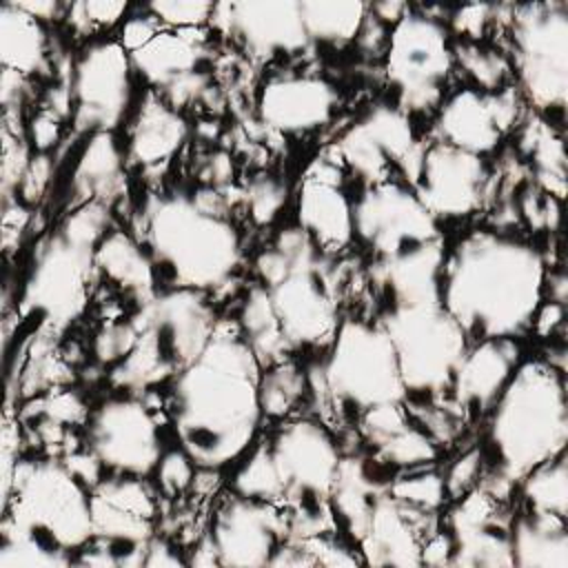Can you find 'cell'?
Listing matches in <instances>:
<instances>
[{
    "label": "cell",
    "mask_w": 568,
    "mask_h": 568,
    "mask_svg": "<svg viewBox=\"0 0 568 568\" xmlns=\"http://www.w3.org/2000/svg\"><path fill=\"white\" fill-rule=\"evenodd\" d=\"M260 377L255 353L229 322H217L206 348L173 377V428L195 466L220 468L248 450L262 419Z\"/></svg>",
    "instance_id": "obj_1"
},
{
    "label": "cell",
    "mask_w": 568,
    "mask_h": 568,
    "mask_svg": "<svg viewBox=\"0 0 568 568\" xmlns=\"http://www.w3.org/2000/svg\"><path fill=\"white\" fill-rule=\"evenodd\" d=\"M546 280L532 244L504 231H473L444 257L442 304L473 339L515 337L532 326Z\"/></svg>",
    "instance_id": "obj_2"
},
{
    "label": "cell",
    "mask_w": 568,
    "mask_h": 568,
    "mask_svg": "<svg viewBox=\"0 0 568 568\" xmlns=\"http://www.w3.org/2000/svg\"><path fill=\"white\" fill-rule=\"evenodd\" d=\"M566 442L564 371L539 359L524 362L490 406L486 448L493 475L479 481L506 499L532 468L561 455Z\"/></svg>",
    "instance_id": "obj_3"
},
{
    "label": "cell",
    "mask_w": 568,
    "mask_h": 568,
    "mask_svg": "<svg viewBox=\"0 0 568 568\" xmlns=\"http://www.w3.org/2000/svg\"><path fill=\"white\" fill-rule=\"evenodd\" d=\"M142 220L155 275L173 288L204 293L226 284L240 266L237 229L226 215L206 211L193 195H153L144 204Z\"/></svg>",
    "instance_id": "obj_4"
},
{
    "label": "cell",
    "mask_w": 568,
    "mask_h": 568,
    "mask_svg": "<svg viewBox=\"0 0 568 568\" xmlns=\"http://www.w3.org/2000/svg\"><path fill=\"white\" fill-rule=\"evenodd\" d=\"M2 508V532L22 537L64 564L93 539L91 490L60 459L18 462Z\"/></svg>",
    "instance_id": "obj_5"
},
{
    "label": "cell",
    "mask_w": 568,
    "mask_h": 568,
    "mask_svg": "<svg viewBox=\"0 0 568 568\" xmlns=\"http://www.w3.org/2000/svg\"><path fill=\"white\" fill-rule=\"evenodd\" d=\"M133 322L138 342L111 371L113 386L129 393L175 377L206 348L217 324L206 295L193 288H169L153 295L140 306Z\"/></svg>",
    "instance_id": "obj_6"
},
{
    "label": "cell",
    "mask_w": 568,
    "mask_h": 568,
    "mask_svg": "<svg viewBox=\"0 0 568 568\" xmlns=\"http://www.w3.org/2000/svg\"><path fill=\"white\" fill-rule=\"evenodd\" d=\"M328 346L320 373L335 413L359 417L368 408L406 399L393 342L379 322L346 317Z\"/></svg>",
    "instance_id": "obj_7"
},
{
    "label": "cell",
    "mask_w": 568,
    "mask_h": 568,
    "mask_svg": "<svg viewBox=\"0 0 568 568\" xmlns=\"http://www.w3.org/2000/svg\"><path fill=\"white\" fill-rule=\"evenodd\" d=\"M273 246L288 257L286 273L266 286L291 348L328 346L337 331V282L328 255L302 231H280Z\"/></svg>",
    "instance_id": "obj_8"
},
{
    "label": "cell",
    "mask_w": 568,
    "mask_h": 568,
    "mask_svg": "<svg viewBox=\"0 0 568 568\" xmlns=\"http://www.w3.org/2000/svg\"><path fill=\"white\" fill-rule=\"evenodd\" d=\"M379 324L393 342L406 397L408 393L415 399L446 397L470 344L444 304L388 306Z\"/></svg>",
    "instance_id": "obj_9"
},
{
    "label": "cell",
    "mask_w": 568,
    "mask_h": 568,
    "mask_svg": "<svg viewBox=\"0 0 568 568\" xmlns=\"http://www.w3.org/2000/svg\"><path fill=\"white\" fill-rule=\"evenodd\" d=\"M95 248L98 246L67 235L62 229L47 235L38 244L24 280L20 315L36 322V328L49 335L75 322L89 302Z\"/></svg>",
    "instance_id": "obj_10"
},
{
    "label": "cell",
    "mask_w": 568,
    "mask_h": 568,
    "mask_svg": "<svg viewBox=\"0 0 568 568\" xmlns=\"http://www.w3.org/2000/svg\"><path fill=\"white\" fill-rule=\"evenodd\" d=\"M455 55L448 31L439 18L408 9L388 31L384 51L386 80L395 93V106L430 111L444 102Z\"/></svg>",
    "instance_id": "obj_11"
},
{
    "label": "cell",
    "mask_w": 568,
    "mask_h": 568,
    "mask_svg": "<svg viewBox=\"0 0 568 568\" xmlns=\"http://www.w3.org/2000/svg\"><path fill=\"white\" fill-rule=\"evenodd\" d=\"M519 93L535 109L564 111L568 95V9L561 2L515 4L508 22Z\"/></svg>",
    "instance_id": "obj_12"
},
{
    "label": "cell",
    "mask_w": 568,
    "mask_h": 568,
    "mask_svg": "<svg viewBox=\"0 0 568 568\" xmlns=\"http://www.w3.org/2000/svg\"><path fill=\"white\" fill-rule=\"evenodd\" d=\"M335 149L342 164L366 186L395 180L393 173L413 186L426 144L417 142L408 113L393 104H375L339 135Z\"/></svg>",
    "instance_id": "obj_13"
},
{
    "label": "cell",
    "mask_w": 568,
    "mask_h": 568,
    "mask_svg": "<svg viewBox=\"0 0 568 568\" xmlns=\"http://www.w3.org/2000/svg\"><path fill=\"white\" fill-rule=\"evenodd\" d=\"M266 442L282 479L284 504L293 510L328 508L342 459L333 435L320 422L291 419Z\"/></svg>",
    "instance_id": "obj_14"
},
{
    "label": "cell",
    "mask_w": 568,
    "mask_h": 568,
    "mask_svg": "<svg viewBox=\"0 0 568 568\" xmlns=\"http://www.w3.org/2000/svg\"><path fill=\"white\" fill-rule=\"evenodd\" d=\"M353 235L375 257L399 255L442 237L437 220L413 186L402 180L371 184L357 195L353 202Z\"/></svg>",
    "instance_id": "obj_15"
},
{
    "label": "cell",
    "mask_w": 568,
    "mask_h": 568,
    "mask_svg": "<svg viewBox=\"0 0 568 568\" xmlns=\"http://www.w3.org/2000/svg\"><path fill=\"white\" fill-rule=\"evenodd\" d=\"M155 497L135 475H113L91 488L93 544L113 566H144L153 539Z\"/></svg>",
    "instance_id": "obj_16"
},
{
    "label": "cell",
    "mask_w": 568,
    "mask_h": 568,
    "mask_svg": "<svg viewBox=\"0 0 568 568\" xmlns=\"http://www.w3.org/2000/svg\"><path fill=\"white\" fill-rule=\"evenodd\" d=\"M131 55L120 40L89 42L71 69L75 133L113 131L131 104Z\"/></svg>",
    "instance_id": "obj_17"
},
{
    "label": "cell",
    "mask_w": 568,
    "mask_h": 568,
    "mask_svg": "<svg viewBox=\"0 0 568 568\" xmlns=\"http://www.w3.org/2000/svg\"><path fill=\"white\" fill-rule=\"evenodd\" d=\"M87 448L113 475H149L162 457L158 419L133 395L104 399L89 415Z\"/></svg>",
    "instance_id": "obj_18"
},
{
    "label": "cell",
    "mask_w": 568,
    "mask_h": 568,
    "mask_svg": "<svg viewBox=\"0 0 568 568\" xmlns=\"http://www.w3.org/2000/svg\"><path fill=\"white\" fill-rule=\"evenodd\" d=\"M209 22L233 36L257 62L293 58L311 47L302 7L295 0L217 2Z\"/></svg>",
    "instance_id": "obj_19"
},
{
    "label": "cell",
    "mask_w": 568,
    "mask_h": 568,
    "mask_svg": "<svg viewBox=\"0 0 568 568\" xmlns=\"http://www.w3.org/2000/svg\"><path fill=\"white\" fill-rule=\"evenodd\" d=\"M129 55L133 71L178 111L202 100L211 89L200 29H160L144 47Z\"/></svg>",
    "instance_id": "obj_20"
},
{
    "label": "cell",
    "mask_w": 568,
    "mask_h": 568,
    "mask_svg": "<svg viewBox=\"0 0 568 568\" xmlns=\"http://www.w3.org/2000/svg\"><path fill=\"white\" fill-rule=\"evenodd\" d=\"M413 191L437 220H459L481 209L490 175L479 155L444 142L426 144Z\"/></svg>",
    "instance_id": "obj_21"
},
{
    "label": "cell",
    "mask_w": 568,
    "mask_h": 568,
    "mask_svg": "<svg viewBox=\"0 0 568 568\" xmlns=\"http://www.w3.org/2000/svg\"><path fill=\"white\" fill-rule=\"evenodd\" d=\"M521 113V93L513 87L499 91L459 89L444 98L437 115V142L486 155L517 124Z\"/></svg>",
    "instance_id": "obj_22"
},
{
    "label": "cell",
    "mask_w": 568,
    "mask_h": 568,
    "mask_svg": "<svg viewBox=\"0 0 568 568\" xmlns=\"http://www.w3.org/2000/svg\"><path fill=\"white\" fill-rule=\"evenodd\" d=\"M209 535L220 566H266L288 539V517L277 504L233 493L215 510Z\"/></svg>",
    "instance_id": "obj_23"
},
{
    "label": "cell",
    "mask_w": 568,
    "mask_h": 568,
    "mask_svg": "<svg viewBox=\"0 0 568 568\" xmlns=\"http://www.w3.org/2000/svg\"><path fill=\"white\" fill-rule=\"evenodd\" d=\"M446 526L453 541L455 566H513L510 521L504 499L481 481L455 499Z\"/></svg>",
    "instance_id": "obj_24"
},
{
    "label": "cell",
    "mask_w": 568,
    "mask_h": 568,
    "mask_svg": "<svg viewBox=\"0 0 568 568\" xmlns=\"http://www.w3.org/2000/svg\"><path fill=\"white\" fill-rule=\"evenodd\" d=\"M335 87L300 71L275 73L264 80L257 93L260 122L282 135H302L328 124L337 111Z\"/></svg>",
    "instance_id": "obj_25"
},
{
    "label": "cell",
    "mask_w": 568,
    "mask_h": 568,
    "mask_svg": "<svg viewBox=\"0 0 568 568\" xmlns=\"http://www.w3.org/2000/svg\"><path fill=\"white\" fill-rule=\"evenodd\" d=\"M342 162L317 158L297 193V222L324 255L353 242V200L342 189Z\"/></svg>",
    "instance_id": "obj_26"
},
{
    "label": "cell",
    "mask_w": 568,
    "mask_h": 568,
    "mask_svg": "<svg viewBox=\"0 0 568 568\" xmlns=\"http://www.w3.org/2000/svg\"><path fill=\"white\" fill-rule=\"evenodd\" d=\"M435 530H439L435 513L406 506L386 488L375 499L366 532L357 544L362 564L419 566L422 546Z\"/></svg>",
    "instance_id": "obj_27"
},
{
    "label": "cell",
    "mask_w": 568,
    "mask_h": 568,
    "mask_svg": "<svg viewBox=\"0 0 568 568\" xmlns=\"http://www.w3.org/2000/svg\"><path fill=\"white\" fill-rule=\"evenodd\" d=\"M517 366L519 346L515 337L475 339L455 371L448 395L450 404L464 419L484 415L495 404Z\"/></svg>",
    "instance_id": "obj_28"
},
{
    "label": "cell",
    "mask_w": 568,
    "mask_h": 568,
    "mask_svg": "<svg viewBox=\"0 0 568 568\" xmlns=\"http://www.w3.org/2000/svg\"><path fill=\"white\" fill-rule=\"evenodd\" d=\"M442 237L413 251L377 257L371 266L373 284L384 293L388 306H415L442 302Z\"/></svg>",
    "instance_id": "obj_29"
},
{
    "label": "cell",
    "mask_w": 568,
    "mask_h": 568,
    "mask_svg": "<svg viewBox=\"0 0 568 568\" xmlns=\"http://www.w3.org/2000/svg\"><path fill=\"white\" fill-rule=\"evenodd\" d=\"M186 135L189 126L180 111L155 91H146L126 129L124 158L129 166L160 171L184 146Z\"/></svg>",
    "instance_id": "obj_30"
},
{
    "label": "cell",
    "mask_w": 568,
    "mask_h": 568,
    "mask_svg": "<svg viewBox=\"0 0 568 568\" xmlns=\"http://www.w3.org/2000/svg\"><path fill=\"white\" fill-rule=\"evenodd\" d=\"M124 149L111 131L91 133L71 173V206L87 202L111 204L124 186Z\"/></svg>",
    "instance_id": "obj_31"
},
{
    "label": "cell",
    "mask_w": 568,
    "mask_h": 568,
    "mask_svg": "<svg viewBox=\"0 0 568 568\" xmlns=\"http://www.w3.org/2000/svg\"><path fill=\"white\" fill-rule=\"evenodd\" d=\"M386 488H388V481H382V477L373 473L366 459H359V457L339 459L328 501H331L335 521L357 544L366 532L375 499Z\"/></svg>",
    "instance_id": "obj_32"
},
{
    "label": "cell",
    "mask_w": 568,
    "mask_h": 568,
    "mask_svg": "<svg viewBox=\"0 0 568 568\" xmlns=\"http://www.w3.org/2000/svg\"><path fill=\"white\" fill-rule=\"evenodd\" d=\"M513 566L568 568L566 517L524 510L510 521Z\"/></svg>",
    "instance_id": "obj_33"
},
{
    "label": "cell",
    "mask_w": 568,
    "mask_h": 568,
    "mask_svg": "<svg viewBox=\"0 0 568 568\" xmlns=\"http://www.w3.org/2000/svg\"><path fill=\"white\" fill-rule=\"evenodd\" d=\"M95 268L118 288L140 302L155 295V266L146 251L124 231H109L95 248Z\"/></svg>",
    "instance_id": "obj_34"
},
{
    "label": "cell",
    "mask_w": 568,
    "mask_h": 568,
    "mask_svg": "<svg viewBox=\"0 0 568 568\" xmlns=\"http://www.w3.org/2000/svg\"><path fill=\"white\" fill-rule=\"evenodd\" d=\"M0 60L2 69L22 78L38 73L47 62V36L40 20L24 13L16 2L0 7Z\"/></svg>",
    "instance_id": "obj_35"
},
{
    "label": "cell",
    "mask_w": 568,
    "mask_h": 568,
    "mask_svg": "<svg viewBox=\"0 0 568 568\" xmlns=\"http://www.w3.org/2000/svg\"><path fill=\"white\" fill-rule=\"evenodd\" d=\"M237 326L262 368L284 362L286 353L291 351V344L284 337V331L280 326L277 313L264 284H255L248 291L240 308Z\"/></svg>",
    "instance_id": "obj_36"
},
{
    "label": "cell",
    "mask_w": 568,
    "mask_h": 568,
    "mask_svg": "<svg viewBox=\"0 0 568 568\" xmlns=\"http://www.w3.org/2000/svg\"><path fill=\"white\" fill-rule=\"evenodd\" d=\"M300 7L311 44L322 47L353 42L368 13V4L359 0H304Z\"/></svg>",
    "instance_id": "obj_37"
},
{
    "label": "cell",
    "mask_w": 568,
    "mask_h": 568,
    "mask_svg": "<svg viewBox=\"0 0 568 568\" xmlns=\"http://www.w3.org/2000/svg\"><path fill=\"white\" fill-rule=\"evenodd\" d=\"M521 149L530 158L539 191L555 200L566 195V153L561 135L546 120L532 118L521 129Z\"/></svg>",
    "instance_id": "obj_38"
},
{
    "label": "cell",
    "mask_w": 568,
    "mask_h": 568,
    "mask_svg": "<svg viewBox=\"0 0 568 568\" xmlns=\"http://www.w3.org/2000/svg\"><path fill=\"white\" fill-rule=\"evenodd\" d=\"M521 497L528 510L566 517L568 513V464L557 455L532 468L521 481Z\"/></svg>",
    "instance_id": "obj_39"
},
{
    "label": "cell",
    "mask_w": 568,
    "mask_h": 568,
    "mask_svg": "<svg viewBox=\"0 0 568 568\" xmlns=\"http://www.w3.org/2000/svg\"><path fill=\"white\" fill-rule=\"evenodd\" d=\"M233 493L255 501L277 506L284 504V488L268 442H260L257 446H253L248 457L240 464L233 477Z\"/></svg>",
    "instance_id": "obj_40"
},
{
    "label": "cell",
    "mask_w": 568,
    "mask_h": 568,
    "mask_svg": "<svg viewBox=\"0 0 568 568\" xmlns=\"http://www.w3.org/2000/svg\"><path fill=\"white\" fill-rule=\"evenodd\" d=\"M308 390L306 373L291 362L268 366L260 377V406L262 415L286 417L293 413Z\"/></svg>",
    "instance_id": "obj_41"
},
{
    "label": "cell",
    "mask_w": 568,
    "mask_h": 568,
    "mask_svg": "<svg viewBox=\"0 0 568 568\" xmlns=\"http://www.w3.org/2000/svg\"><path fill=\"white\" fill-rule=\"evenodd\" d=\"M455 60L459 62L462 71L475 82L473 89L479 91H499L508 87L510 78V62L495 49L481 47L479 42H459L453 49Z\"/></svg>",
    "instance_id": "obj_42"
},
{
    "label": "cell",
    "mask_w": 568,
    "mask_h": 568,
    "mask_svg": "<svg viewBox=\"0 0 568 568\" xmlns=\"http://www.w3.org/2000/svg\"><path fill=\"white\" fill-rule=\"evenodd\" d=\"M373 450L379 462L397 468H419L437 457V444L413 419Z\"/></svg>",
    "instance_id": "obj_43"
},
{
    "label": "cell",
    "mask_w": 568,
    "mask_h": 568,
    "mask_svg": "<svg viewBox=\"0 0 568 568\" xmlns=\"http://www.w3.org/2000/svg\"><path fill=\"white\" fill-rule=\"evenodd\" d=\"M388 495L406 506L437 513L446 497L444 477L433 468L426 470L419 466L413 468L408 475H399L388 481Z\"/></svg>",
    "instance_id": "obj_44"
},
{
    "label": "cell",
    "mask_w": 568,
    "mask_h": 568,
    "mask_svg": "<svg viewBox=\"0 0 568 568\" xmlns=\"http://www.w3.org/2000/svg\"><path fill=\"white\" fill-rule=\"evenodd\" d=\"M160 27L166 29H200L211 20L213 2L204 0H171V2H151L144 7Z\"/></svg>",
    "instance_id": "obj_45"
},
{
    "label": "cell",
    "mask_w": 568,
    "mask_h": 568,
    "mask_svg": "<svg viewBox=\"0 0 568 568\" xmlns=\"http://www.w3.org/2000/svg\"><path fill=\"white\" fill-rule=\"evenodd\" d=\"M126 2L115 0H89L67 7V20L78 33H95L113 27L126 13Z\"/></svg>",
    "instance_id": "obj_46"
},
{
    "label": "cell",
    "mask_w": 568,
    "mask_h": 568,
    "mask_svg": "<svg viewBox=\"0 0 568 568\" xmlns=\"http://www.w3.org/2000/svg\"><path fill=\"white\" fill-rule=\"evenodd\" d=\"M138 342V326L133 320L104 324L93 339V357L100 364H120Z\"/></svg>",
    "instance_id": "obj_47"
},
{
    "label": "cell",
    "mask_w": 568,
    "mask_h": 568,
    "mask_svg": "<svg viewBox=\"0 0 568 568\" xmlns=\"http://www.w3.org/2000/svg\"><path fill=\"white\" fill-rule=\"evenodd\" d=\"M155 477L160 493L166 497L182 495L195 479V462L189 457L184 448L169 450L160 457L155 466Z\"/></svg>",
    "instance_id": "obj_48"
},
{
    "label": "cell",
    "mask_w": 568,
    "mask_h": 568,
    "mask_svg": "<svg viewBox=\"0 0 568 568\" xmlns=\"http://www.w3.org/2000/svg\"><path fill=\"white\" fill-rule=\"evenodd\" d=\"M286 202V189L275 178H257L246 191V206L257 224H268L277 217Z\"/></svg>",
    "instance_id": "obj_49"
},
{
    "label": "cell",
    "mask_w": 568,
    "mask_h": 568,
    "mask_svg": "<svg viewBox=\"0 0 568 568\" xmlns=\"http://www.w3.org/2000/svg\"><path fill=\"white\" fill-rule=\"evenodd\" d=\"M481 468H484V455L479 448H470L462 453L446 470L444 477V488L446 497L459 499L466 495L470 488H475L481 479Z\"/></svg>",
    "instance_id": "obj_50"
},
{
    "label": "cell",
    "mask_w": 568,
    "mask_h": 568,
    "mask_svg": "<svg viewBox=\"0 0 568 568\" xmlns=\"http://www.w3.org/2000/svg\"><path fill=\"white\" fill-rule=\"evenodd\" d=\"M51 175H53V160L49 158V153H36L20 180L16 200H20L22 204L38 202L49 189Z\"/></svg>",
    "instance_id": "obj_51"
},
{
    "label": "cell",
    "mask_w": 568,
    "mask_h": 568,
    "mask_svg": "<svg viewBox=\"0 0 568 568\" xmlns=\"http://www.w3.org/2000/svg\"><path fill=\"white\" fill-rule=\"evenodd\" d=\"M493 22L495 7L490 4H466L453 13V27L464 42H479Z\"/></svg>",
    "instance_id": "obj_52"
},
{
    "label": "cell",
    "mask_w": 568,
    "mask_h": 568,
    "mask_svg": "<svg viewBox=\"0 0 568 568\" xmlns=\"http://www.w3.org/2000/svg\"><path fill=\"white\" fill-rule=\"evenodd\" d=\"M62 120L64 118L60 113H55L53 109H49L44 104L36 111V115L31 118V122L27 126V133H29L31 144L38 149V153H47L51 146H55L60 142Z\"/></svg>",
    "instance_id": "obj_53"
},
{
    "label": "cell",
    "mask_w": 568,
    "mask_h": 568,
    "mask_svg": "<svg viewBox=\"0 0 568 568\" xmlns=\"http://www.w3.org/2000/svg\"><path fill=\"white\" fill-rule=\"evenodd\" d=\"M146 11V9H144ZM160 22L146 11V16H131L124 27H122V33H120V44L133 53L135 49L144 47L158 31H160Z\"/></svg>",
    "instance_id": "obj_54"
},
{
    "label": "cell",
    "mask_w": 568,
    "mask_h": 568,
    "mask_svg": "<svg viewBox=\"0 0 568 568\" xmlns=\"http://www.w3.org/2000/svg\"><path fill=\"white\" fill-rule=\"evenodd\" d=\"M355 42L359 44V49L368 55H375V53H384L386 51V44H388V31H386V24H382L371 11L366 13V20L355 38Z\"/></svg>",
    "instance_id": "obj_55"
},
{
    "label": "cell",
    "mask_w": 568,
    "mask_h": 568,
    "mask_svg": "<svg viewBox=\"0 0 568 568\" xmlns=\"http://www.w3.org/2000/svg\"><path fill=\"white\" fill-rule=\"evenodd\" d=\"M564 324V304L559 302H541V306L537 308L535 317H532V328L541 335V337H552L555 328Z\"/></svg>",
    "instance_id": "obj_56"
},
{
    "label": "cell",
    "mask_w": 568,
    "mask_h": 568,
    "mask_svg": "<svg viewBox=\"0 0 568 568\" xmlns=\"http://www.w3.org/2000/svg\"><path fill=\"white\" fill-rule=\"evenodd\" d=\"M182 559L178 557V552L162 539H151L149 548H146V557H144V566H180Z\"/></svg>",
    "instance_id": "obj_57"
},
{
    "label": "cell",
    "mask_w": 568,
    "mask_h": 568,
    "mask_svg": "<svg viewBox=\"0 0 568 568\" xmlns=\"http://www.w3.org/2000/svg\"><path fill=\"white\" fill-rule=\"evenodd\" d=\"M408 9H410V7H408L406 2H395V0L368 4V11H371L382 24H386V27H388V24L393 27L395 22H399Z\"/></svg>",
    "instance_id": "obj_58"
},
{
    "label": "cell",
    "mask_w": 568,
    "mask_h": 568,
    "mask_svg": "<svg viewBox=\"0 0 568 568\" xmlns=\"http://www.w3.org/2000/svg\"><path fill=\"white\" fill-rule=\"evenodd\" d=\"M24 13H29L36 20H51L58 18L67 7L55 0H29V2H16Z\"/></svg>",
    "instance_id": "obj_59"
},
{
    "label": "cell",
    "mask_w": 568,
    "mask_h": 568,
    "mask_svg": "<svg viewBox=\"0 0 568 568\" xmlns=\"http://www.w3.org/2000/svg\"><path fill=\"white\" fill-rule=\"evenodd\" d=\"M206 171H209V178H211L213 186L226 184L233 178V164H231L226 153H213L206 162Z\"/></svg>",
    "instance_id": "obj_60"
}]
</instances>
